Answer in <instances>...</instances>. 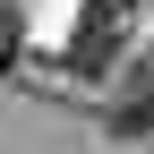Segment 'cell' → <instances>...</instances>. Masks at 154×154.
<instances>
[{
  "mask_svg": "<svg viewBox=\"0 0 154 154\" xmlns=\"http://www.w3.org/2000/svg\"><path fill=\"white\" fill-rule=\"evenodd\" d=\"M17 51H26V26H17V9H0V77L17 69Z\"/></svg>",
  "mask_w": 154,
  "mask_h": 154,
  "instance_id": "obj_1",
  "label": "cell"
}]
</instances>
